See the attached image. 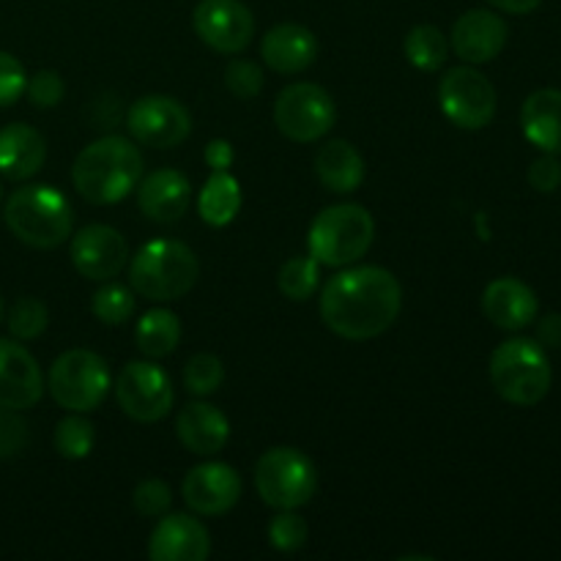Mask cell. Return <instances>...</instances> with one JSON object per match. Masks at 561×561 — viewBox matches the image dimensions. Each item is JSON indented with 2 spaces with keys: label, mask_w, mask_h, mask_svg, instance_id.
Masks as SVG:
<instances>
[{
  "label": "cell",
  "mask_w": 561,
  "mask_h": 561,
  "mask_svg": "<svg viewBox=\"0 0 561 561\" xmlns=\"http://www.w3.org/2000/svg\"><path fill=\"white\" fill-rule=\"evenodd\" d=\"M403 290L392 272L381 266H356L329 277L321 290V318L337 337L373 340L400 316Z\"/></svg>",
  "instance_id": "6da1fadb"
},
{
  "label": "cell",
  "mask_w": 561,
  "mask_h": 561,
  "mask_svg": "<svg viewBox=\"0 0 561 561\" xmlns=\"http://www.w3.org/2000/svg\"><path fill=\"white\" fill-rule=\"evenodd\" d=\"M142 153L126 137L107 135L82 148L71 168L75 190L93 206L121 203L142 179Z\"/></svg>",
  "instance_id": "7a4b0ae2"
},
{
  "label": "cell",
  "mask_w": 561,
  "mask_h": 561,
  "mask_svg": "<svg viewBox=\"0 0 561 561\" xmlns=\"http://www.w3.org/2000/svg\"><path fill=\"white\" fill-rule=\"evenodd\" d=\"M11 233L36 250H55L75 228V211L64 192L49 184H27L9 195L3 211Z\"/></svg>",
  "instance_id": "3957f363"
},
{
  "label": "cell",
  "mask_w": 561,
  "mask_h": 561,
  "mask_svg": "<svg viewBox=\"0 0 561 561\" xmlns=\"http://www.w3.org/2000/svg\"><path fill=\"white\" fill-rule=\"evenodd\" d=\"M201 277V263L197 255L186 244L173 239L148 241L137 250L129 263V283L135 294L142 299L175 301L190 294Z\"/></svg>",
  "instance_id": "277c9868"
},
{
  "label": "cell",
  "mask_w": 561,
  "mask_h": 561,
  "mask_svg": "<svg viewBox=\"0 0 561 561\" xmlns=\"http://www.w3.org/2000/svg\"><path fill=\"white\" fill-rule=\"evenodd\" d=\"M373 239H376V222L370 211L359 203H340V206L323 208L312 219L307 247L321 266L340 268L367 255Z\"/></svg>",
  "instance_id": "5b68a950"
},
{
  "label": "cell",
  "mask_w": 561,
  "mask_h": 561,
  "mask_svg": "<svg viewBox=\"0 0 561 561\" xmlns=\"http://www.w3.org/2000/svg\"><path fill=\"white\" fill-rule=\"evenodd\" d=\"M551 362L537 340L513 337L491 356V383L513 405H537L551 389Z\"/></svg>",
  "instance_id": "8992f818"
},
{
  "label": "cell",
  "mask_w": 561,
  "mask_h": 561,
  "mask_svg": "<svg viewBox=\"0 0 561 561\" xmlns=\"http://www.w3.org/2000/svg\"><path fill=\"white\" fill-rule=\"evenodd\" d=\"M255 488L268 507L299 510L318 491L316 463L294 447L268 449L255 466Z\"/></svg>",
  "instance_id": "52a82bcc"
},
{
  "label": "cell",
  "mask_w": 561,
  "mask_h": 561,
  "mask_svg": "<svg viewBox=\"0 0 561 561\" xmlns=\"http://www.w3.org/2000/svg\"><path fill=\"white\" fill-rule=\"evenodd\" d=\"M107 362L85 348L60 354L49 367V394L55 403L75 414H91L110 392Z\"/></svg>",
  "instance_id": "ba28073f"
},
{
  "label": "cell",
  "mask_w": 561,
  "mask_h": 561,
  "mask_svg": "<svg viewBox=\"0 0 561 561\" xmlns=\"http://www.w3.org/2000/svg\"><path fill=\"white\" fill-rule=\"evenodd\" d=\"M334 121H337V107L329 91L316 82H294L274 99V124L294 142L321 140L332 131Z\"/></svg>",
  "instance_id": "9c48e42d"
},
{
  "label": "cell",
  "mask_w": 561,
  "mask_h": 561,
  "mask_svg": "<svg viewBox=\"0 0 561 561\" xmlns=\"http://www.w3.org/2000/svg\"><path fill=\"white\" fill-rule=\"evenodd\" d=\"M438 104L444 115L460 129H485L496 115V88L482 71L471 66H455L438 82Z\"/></svg>",
  "instance_id": "30bf717a"
},
{
  "label": "cell",
  "mask_w": 561,
  "mask_h": 561,
  "mask_svg": "<svg viewBox=\"0 0 561 561\" xmlns=\"http://www.w3.org/2000/svg\"><path fill=\"white\" fill-rule=\"evenodd\" d=\"M115 400L121 411L135 422H159L173 409V381L159 365L148 359H135L118 373Z\"/></svg>",
  "instance_id": "8fae6325"
},
{
  "label": "cell",
  "mask_w": 561,
  "mask_h": 561,
  "mask_svg": "<svg viewBox=\"0 0 561 561\" xmlns=\"http://www.w3.org/2000/svg\"><path fill=\"white\" fill-rule=\"evenodd\" d=\"M126 126L140 146L148 148H175L192 135V115L179 99L151 93L137 99L126 113Z\"/></svg>",
  "instance_id": "7c38bea8"
},
{
  "label": "cell",
  "mask_w": 561,
  "mask_h": 561,
  "mask_svg": "<svg viewBox=\"0 0 561 561\" xmlns=\"http://www.w3.org/2000/svg\"><path fill=\"white\" fill-rule=\"evenodd\" d=\"M192 25L203 44L222 55L241 53L255 38V16L241 0H201Z\"/></svg>",
  "instance_id": "4fadbf2b"
},
{
  "label": "cell",
  "mask_w": 561,
  "mask_h": 561,
  "mask_svg": "<svg viewBox=\"0 0 561 561\" xmlns=\"http://www.w3.org/2000/svg\"><path fill=\"white\" fill-rule=\"evenodd\" d=\"M129 261V244L110 225H85L71 239V263L77 272L96 283L118 277Z\"/></svg>",
  "instance_id": "5bb4252c"
},
{
  "label": "cell",
  "mask_w": 561,
  "mask_h": 561,
  "mask_svg": "<svg viewBox=\"0 0 561 561\" xmlns=\"http://www.w3.org/2000/svg\"><path fill=\"white\" fill-rule=\"evenodd\" d=\"M181 493H184V502L186 507H192V513L217 518V515L230 513L239 504L241 477L228 463L211 460V463H201L186 471Z\"/></svg>",
  "instance_id": "9a60e30c"
},
{
  "label": "cell",
  "mask_w": 561,
  "mask_h": 561,
  "mask_svg": "<svg viewBox=\"0 0 561 561\" xmlns=\"http://www.w3.org/2000/svg\"><path fill=\"white\" fill-rule=\"evenodd\" d=\"M44 376L25 345L0 340V405L27 411L42 400Z\"/></svg>",
  "instance_id": "2e32d148"
},
{
  "label": "cell",
  "mask_w": 561,
  "mask_h": 561,
  "mask_svg": "<svg viewBox=\"0 0 561 561\" xmlns=\"http://www.w3.org/2000/svg\"><path fill=\"white\" fill-rule=\"evenodd\" d=\"M211 553V537L197 518L184 513H164L148 542L153 561H206Z\"/></svg>",
  "instance_id": "e0dca14e"
},
{
  "label": "cell",
  "mask_w": 561,
  "mask_h": 561,
  "mask_svg": "<svg viewBox=\"0 0 561 561\" xmlns=\"http://www.w3.org/2000/svg\"><path fill=\"white\" fill-rule=\"evenodd\" d=\"M449 44L466 64H491L507 44V22L488 9H471L455 20Z\"/></svg>",
  "instance_id": "ac0fdd59"
},
{
  "label": "cell",
  "mask_w": 561,
  "mask_h": 561,
  "mask_svg": "<svg viewBox=\"0 0 561 561\" xmlns=\"http://www.w3.org/2000/svg\"><path fill=\"white\" fill-rule=\"evenodd\" d=\"M137 203L151 222H179L192 203L190 179L179 170H153L137 184Z\"/></svg>",
  "instance_id": "d6986e66"
},
{
  "label": "cell",
  "mask_w": 561,
  "mask_h": 561,
  "mask_svg": "<svg viewBox=\"0 0 561 561\" xmlns=\"http://www.w3.org/2000/svg\"><path fill=\"white\" fill-rule=\"evenodd\" d=\"M537 294L515 277H499L482 294V312L493 327L504 332H520L537 321Z\"/></svg>",
  "instance_id": "ffe728a7"
},
{
  "label": "cell",
  "mask_w": 561,
  "mask_h": 561,
  "mask_svg": "<svg viewBox=\"0 0 561 561\" xmlns=\"http://www.w3.org/2000/svg\"><path fill=\"white\" fill-rule=\"evenodd\" d=\"M318 49H321V44L310 27L283 22L263 36L261 58L266 60L268 69L279 71V75H299L316 64Z\"/></svg>",
  "instance_id": "44dd1931"
},
{
  "label": "cell",
  "mask_w": 561,
  "mask_h": 561,
  "mask_svg": "<svg viewBox=\"0 0 561 561\" xmlns=\"http://www.w3.org/2000/svg\"><path fill=\"white\" fill-rule=\"evenodd\" d=\"M175 433L179 442L190 449L192 455L211 458L222 453L230 438V422L219 409L208 403H190L179 411L175 420Z\"/></svg>",
  "instance_id": "7402d4cb"
},
{
  "label": "cell",
  "mask_w": 561,
  "mask_h": 561,
  "mask_svg": "<svg viewBox=\"0 0 561 561\" xmlns=\"http://www.w3.org/2000/svg\"><path fill=\"white\" fill-rule=\"evenodd\" d=\"M47 142L33 126L9 124L0 129V175L11 181L33 179L44 168Z\"/></svg>",
  "instance_id": "603a6c76"
},
{
  "label": "cell",
  "mask_w": 561,
  "mask_h": 561,
  "mask_svg": "<svg viewBox=\"0 0 561 561\" xmlns=\"http://www.w3.org/2000/svg\"><path fill=\"white\" fill-rule=\"evenodd\" d=\"M520 126L531 146L561 157V91L542 88L531 93L520 110Z\"/></svg>",
  "instance_id": "cb8c5ba5"
},
{
  "label": "cell",
  "mask_w": 561,
  "mask_h": 561,
  "mask_svg": "<svg viewBox=\"0 0 561 561\" xmlns=\"http://www.w3.org/2000/svg\"><path fill=\"white\" fill-rule=\"evenodd\" d=\"M316 173L329 192L348 195L365 184V159L348 140H332L318 148Z\"/></svg>",
  "instance_id": "d4e9b609"
},
{
  "label": "cell",
  "mask_w": 561,
  "mask_h": 561,
  "mask_svg": "<svg viewBox=\"0 0 561 561\" xmlns=\"http://www.w3.org/2000/svg\"><path fill=\"white\" fill-rule=\"evenodd\" d=\"M241 208V186L233 175L225 170V173H211L208 181L203 184L201 197H197V214L206 225L214 228H225L236 219Z\"/></svg>",
  "instance_id": "484cf974"
},
{
  "label": "cell",
  "mask_w": 561,
  "mask_h": 561,
  "mask_svg": "<svg viewBox=\"0 0 561 561\" xmlns=\"http://www.w3.org/2000/svg\"><path fill=\"white\" fill-rule=\"evenodd\" d=\"M135 343L140 354L148 359H164L173 354L181 343V321L175 312L164 310V307H153L146 316L137 321Z\"/></svg>",
  "instance_id": "4316f807"
},
{
  "label": "cell",
  "mask_w": 561,
  "mask_h": 561,
  "mask_svg": "<svg viewBox=\"0 0 561 561\" xmlns=\"http://www.w3.org/2000/svg\"><path fill=\"white\" fill-rule=\"evenodd\" d=\"M403 49L411 66H416L420 71H438L447 64L449 42L436 25H416L405 36Z\"/></svg>",
  "instance_id": "83f0119b"
},
{
  "label": "cell",
  "mask_w": 561,
  "mask_h": 561,
  "mask_svg": "<svg viewBox=\"0 0 561 561\" xmlns=\"http://www.w3.org/2000/svg\"><path fill=\"white\" fill-rule=\"evenodd\" d=\"M277 285L283 290L285 299L290 301H307L321 285V263L312 255H299L285 261V266L279 268Z\"/></svg>",
  "instance_id": "f1b7e54d"
},
{
  "label": "cell",
  "mask_w": 561,
  "mask_h": 561,
  "mask_svg": "<svg viewBox=\"0 0 561 561\" xmlns=\"http://www.w3.org/2000/svg\"><path fill=\"white\" fill-rule=\"evenodd\" d=\"M55 453L66 460H82L93 453V444H96V431H93L91 422L82 414L71 411L69 416L58 422L55 427Z\"/></svg>",
  "instance_id": "f546056e"
},
{
  "label": "cell",
  "mask_w": 561,
  "mask_h": 561,
  "mask_svg": "<svg viewBox=\"0 0 561 561\" xmlns=\"http://www.w3.org/2000/svg\"><path fill=\"white\" fill-rule=\"evenodd\" d=\"M91 310L93 316L102 323H107V327H121V323L129 321L131 312H135V294H131L129 288H124V285L110 283L93 294Z\"/></svg>",
  "instance_id": "4dcf8cb0"
},
{
  "label": "cell",
  "mask_w": 561,
  "mask_h": 561,
  "mask_svg": "<svg viewBox=\"0 0 561 561\" xmlns=\"http://www.w3.org/2000/svg\"><path fill=\"white\" fill-rule=\"evenodd\" d=\"M49 323V312L47 305L33 296H22L11 305L9 310V332L14 334L16 340L27 343V340H36L38 334H44Z\"/></svg>",
  "instance_id": "1f68e13d"
},
{
  "label": "cell",
  "mask_w": 561,
  "mask_h": 561,
  "mask_svg": "<svg viewBox=\"0 0 561 561\" xmlns=\"http://www.w3.org/2000/svg\"><path fill=\"white\" fill-rule=\"evenodd\" d=\"M222 381L225 367L214 354H195L184 365V387L190 389V394L206 398V394L217 392Z\"/></svg>",
  "instance_id": "d6a6232c"
},
{
  "label": "cell",
  "mask_w": 561,
  "mask_h": 561,
  "mask_svg": "<svg viewBox=\"0 0 561 561\" xmlns=\"http://www.w3.org/2000/svg\"><path fill=\"white\" fill-rule=\"evenodd\" d=\"M268 542H272L274 551L279 553H294L299 548H305L307 542V524L301 515H296L294 510H279L277 518L268 524Z\"/></svg>",
  "instance_id": "836d02e7"
},
{
  "label": "cell",
  "mask_w": 561,
  "mask_h": 561,
  "mask_svg": "<svg viewBox=\"0 0 561 561\" xmlns=\"http://www.w3.org/2000/svg\"><path fill=\"white\" fill-rule=\"evenodd\" d=\"M131 504H135V510L142 518H162L170 510V504H173V491H170L168 482L157 480V477L153 480H142L135 488Z\"/></svg>",
  "instance_id": "e575fe53"
},
{
  "label": "cell",
  "mask_w": 561,
  "mask_h": 561,
  "mask_svg": "<svg viewBox=\"0 0 561 561\" xmlns=\"http://www.w3.org/2000/svg\"><path fill=\"white\" fill-rule=\"evenodd\" d=\"M225 85L233 96L239 99H255L263 91V71L261 66L252 64V60L236 58L230 60L228 69H225Z\"/></svg>",
  "instance_id": "d590c367"
},
{
  "label": "cell",
  "mask_w": 561,
  "mask_h": 561,
  "mask_svg": "<svg viewBox=\"0 0 561 561\" xmlns=\"http://www.w3.org/2000/svg\"><path fill=\"white\" fill-rule=\"evenodd\" d=\"M25 93H27V99H31L33 107H42V110L55 107V104L64 102V96H66L64 77L53 69L36 71V75L27 80Z\"/></svg>",
  "instance_id": "8d00e7d4"
},
{
  "label": "cell",
  "mask_w": 561,
  "mask_h": 561,
  "mask_svg": "<svg viewBox=\"0 0 561 561\" xmlns=\"http://www.w3.org/2000/svg\"><path fill=\"white\" fill-rule=\"evenodd\" d=\"M27 438L31 433H27V422L22 420L20 411L0 405V460L25 453Z\"/></svg>",
  "instance_id": "74e56055"
},
{
  "label": "cell",
  "mask_w": 561,
  "mask_h": 561,
  "mask_svg": "<svg viewBox=\"0 0 561 561\" xmlns=\"http://www.w3.org/2000/svg\"><path fill=\"white\" fill-rule=\"evenodd\" d=\"M27 75L25 66L11 53L0 49V107H11L25 93Z\"/></svg>",
  "instance_id": "f35d334b"
},
{
  "label": "cell",
  "mask_w": 561,
  "mask_h": 561,
  "mask_svg": "<svg viewBox=\"0 0 561 561\" xmlns=\"http://www.w3.org/2000/svg\"><path fill=\"white\" fill-rule=\"evenodd\" d=\"M529 184L542 195H551L561 186V162L553 153H542L529 168Z\"/></svg>",
  "instance_id": "ab89813d"
},
{
  "label": "cell",
  "mask_w": 561,
  "mask_h": 561,
  "mask_svg": "<svg viewBox=\"0 0 561 561\" xmlns=\"http://www.w3.org/2000/svg\"><path fill=\"white\" fill-rule=\"evenodd\" d=\"M233 146H230L228 140H222V137H217V140H211L206 146V153H203V159H206V164L211 168V173H225V170H230V164H233Z\"/></svg>",
  "instance_id": "60d3db41"
},
{
  "label": "cell",
  "mask_w": 561,
  "mask_h": 561,
  "mask_svg": "<svg viewBox=\"0 0 561 561\" xmlns=\"http://www.w3.org/2000/svg\"><path fill=\"white\" fill-rule=\"evenodd\" d=\"M537 343L542 348H561V312H548L537 321Z\"/></svg>",
  "instance_id": "b9f144b4"
},
{
  "label": "cell",
  "mask_w": 561,
  "mask_h": 561,
  "mask_svg": "<svg viewBox=\"0 0 561 561\" xmlns=\"http://www.w3.org/2000/svg\"><path fill=\"white\" fill-rule=\"evenodd\" d=\"M491 5H496L499 11H507V14H531L542 0H488Z\"/></svg>",
  "instance_id": "7bdbcfd3"
},
{
  "label": "cell",
  "mask_w": 561,
  "mask_h": 561,
  "mask_svg": "<svg viewBox=\"0 0 561 561\" xmlns=\"http://www.w3.org/2000/svg\"><path fill=\"white\" fill-rule=\"evenodd\" d=\"M0 321H3V296H0Z\"/></svg>",
  "instance_id": "ee69618b"
},
{
  "label": "cell",
  "mask_w": 561,
  "mask_h": 561,
  "mask_svg": "<svg viewBox=\"0 0 561 561\" xmlns=\"http://www.w3.org/2000/svg\"><path fill=\"white\" fill-rule=\"evenodd\" d=\"M0 201H3V184H0Z\"/></svg>",
  "instance_id": "f6af8a7d"
}]
</instances>
